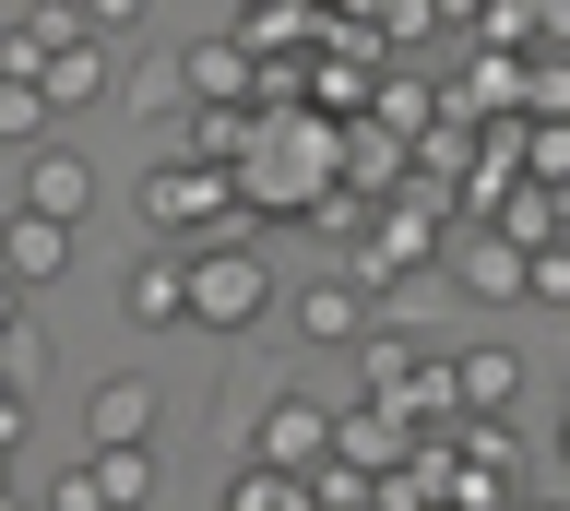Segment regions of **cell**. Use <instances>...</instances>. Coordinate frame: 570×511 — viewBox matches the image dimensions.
Instances as JSON below:
<instances>
[{"mask_svg":"<svg viewBox=\"0 0 570 511\" xmlns=\"http://www.w3.org/2000/svg\"><path fill=\"white\" fill-rule=\"evenodd\" d=\"M48 96H36V72H0V144H48Z\"/></svg>","mask_w":570,"mask_h":511,"instance_id":"obj_17","label":"cell"},{"mask_svg":"<svg viewBox=\"0 0 570 511\" xmlns=\"http://www.w3.org/2000/svg\"><path fill=\"white\" fill-rule=\"evenodd\" d=\"M119 322H131V333H167V322H190V309H178V250H167V238H155V250L131 262V274H119Z\"/></svg>","mask_w":570,"mask_h":511,"instance_id":"obj_10","label":"cell"},{"mask_svg":"<svg viewBox=\"0 0 570 511\" xmlns=\"http://www.w3.org/2000/svg\"><path fill=\"white\" fill-rule=\"evenodd\" d=\"M226 511H321V488L285 475V464H238V475H226Z\"/></svg>","mask_w":570,"mask_h":511,"instance_id":"obj_13","label":"cell"},{"mask_svg":"<svg viewBox=\"0 0 570 511\" xmlns=\"http://www.w3.org/2000/svg\"><path fill=\"white\" fill-rule=\"evenodd\" d=\"M559 464H570V440H559Z\"/></svg>","mask_w":570,"mask_h":511,"instance_id":"obj_28","label":"cell"},{"mask_svg":"<svg viewBox=\"0 0 570 511\" xmlns=\"http://www.w3.org/2000/svg\"><path fill=\"white\" fill-rule=\"evenodd\" d=\"M142 226H155V238H226V215H238V167H214V155H155V167H142Z\"/></svg>","mask_w":570,"mask_h":511,"instance_id":"obj_2","label":"cell"},{"mask_svg":"<svg viewBox=\"0 0 570 511\" xmlns=\"http://www.w3.org/2000/svg\"><path fill=\"white\" fill-rule=\"evenodd\" d=\"M262 144H274V131H262ZM285 167H249V190H262V203H297V190H309L321 179V131H297V119H285Z\"/></svg>","mask_w":570,"mask_h":511,"instance_id":"obj_14","label":"cell"},{"mask_svg":"<svg viewBox=\"0 0 570 511\" xmlns=\"http://www.w3.org/2000/svg\"><path fill=\"white\" fill-rule=\"evenodd\" d=\"M178 72H190V96H214V108H226V96H249V48H190V60H178Z\"/></svg>","mask_w":570,"mask_h":511,"instance_id":"obj_16","label":"cell"},{"mask_svg":"<svg viewBox=\"0 0 570 511\" xmlns=\"http://www.w3.org/2000/svg\"><path fill=\"white\" fill-rule=\"evenodd\" d=\"M321 440H333V416L321 404H262V429H249V464H285V475H321Z\"/></svg>","mask_w":570,"mask_h":511,"instance_id":"obj_7","label":"cell"},{"mask_svg":"<svg viewBox=\"0 0 570 511\" xmlns=\"http://www.w3.org/2000/svg\"><path fill=\"white\" fill-rule=\"evenodd\" d=\"M155 429H167V381L119 368V381H96V393H83V440H155Z\"/></svg>","mask_w":570,"mask_h":511,"instance_id":"obj_6","label":"cell"},{"mask_svg":"<svg viewBox=\"0 0 570 511\" xmlns=\"http://www.w3.org/2000/svg\"><path fill=\"white\" fill-rule=\"evenodd\" d=\"M71 250H83V226H60V215H36V203H12V215H0V274H12V286H60L71 274Z\"/></svg>","mask_w":570,"mask_h":511,"instance_id":"obj_3","label":"cell"},{"mask_svg":"<svg viewBox=\"0 0 570 511\" xmlns=\"http://www.w3.org/2000/svg\"><path fill=\"white\" fill-rule=\"evenodd\" d=\"M452 404L511 416V404H523V357H511V345H463V357H452Z\"/></svg>","mask_w":570,"mask_h":511,"instance_id":"obj_11","label":"cell"},{"mask_svg":"<svg viewBox=\"0 0 570 511\" xmlns=\"http://www.w3.org/2000/svg\"><path fill=\"white\" fill-rule=\"evenodd\" d=\"M107 83H119V48H107V37H71V48L36 60V96H48V108H96Z\"/></svg>","mask_w":570,"mask_h":511,"instance_id":"obj_9","label":"cell"},{"mask_svg":"<svg viewBox=\"0 0 570 511\" xmlns=\"http://www.w3.org/2000/svg\"><path fill=\"white\" fill-rule=\"evenodd\" d=\"M178 309H190V333H249L274 309V262L249 238H178Z\"/></svg>","mask_w":570,"mask_h":511,"instance_id":"obj_1","label":"cell"},{"mask_svg":"<svg viewBox=\"0 0 570 511\" xmlns=\"http://www.w3.org/2000/svg\"><path fill=\"white\" fill-rule=\"evenodd\" d=\"M463 452H475V464H499V475H511V464H523V429H511V416H475V429H463Z\"/></svg>","mask_w":570,"mask_h":511,"instance_id":"obj_19","label":"cell"},{"mask_svg":"<svg viewBox=\"0 0 570 511\" xmlns=\"http://www.w3.org/2000/svg\"><path fill=\"white\" fill-rule=\"evenodd\" d=\"M24 203H36V215H60V226H96V155L24 144Z\"/></svg>","mask_w":570,"mask_h":511,"instance_id":"obj_4","label":"cell"},{"mask_svg":"<svg viewBox=\"0 0 570 511\" xmlns=\"http://www.w3.org/2000/svg\"><path fill=\"white\" fill-rule=\"evenodd\" d=\"M24 333H36V322H24V286H12V274H0V357H12V345H24Z\"/></svg>","mask_w":570,"mask_h":511,"instance_id":"obj_22","label":"cell"},{"mask_svg":"<svg viewBox=\"0 0 570 511\" xmlns=\"http://www.w3.org/2000/svg\"><path fill=\"white\" fill-rule=\"evenodd\" d=\"M0 440H24V381L0 368Z\"/></svg>","mask_w":570,"mask_h":511,"instance_id":"obj_23","label":"cell"},{"mask_svg":"<svg viewBox=\"0 0 570 511\" xmlns=\"http://www.w3.org/2000/svg\"><path fill=\"white\" fill-rule=\"evenodd\" d=\"M96 511H155V440H83Z\"/></svg>","mask_w":570,"mask_h":511,"instance_id":"obj_8","label":"cell"},{"mask_svg":"<svg viewBox=\"0 0 570 511\" xmlns=\"http://www.w3.org/2000/svg\"><path fill=\"white\" fill-rule=\"evenodd\" d=\"M297 333H309V345H356V333H368V297H356V274H321V286H297Z\"/></svg>","mask_w":570,"mask_h":511,"instance_id":"obj_12","label":"cell"},{"mask_svg":"<svg viewBox=\"0 0 570 511\" xmlns=\"http://www.w3.org/2000/svg\"><path fill=\"white\" fill-rule=\"evenodd\" d=\"M523 12H534V24H547V37L570 48V0H523Z\"/></svg>","mask_w":570,"mask_h":511,"instance_id":"obj_24","label":"cell"},{"mask_svg":"<svg viewBox=\"0 0 570 511\" xmlns=\"http://www.w3.org/2000/svg\"><path fill=\"white\" fill-rule=\"evenodd\" d=\"M452 286L488 297V309H511V297H523V238H511V226H463L452 238Z\"/></svg>","mask_w":570,"mask_h":511,"instance_id":"obj_5","label":"cell"},{"mask_svg":"<svg viewBox=\"0 0 570 511\" xmlns=\"http://www.w3.org/2000/svg\"><path fill=\"white\" fill-rule=\"evenodd\" d=\"M0 511H36V500H12V488H0Z\"/></svg>","mask_w":570,"mask_h":511,"instance_id":"obj_26","label":"cell"},{"mask_svg":"<svg viewBox=\"0 0 570 511\" xmlns=\"http://www.w3.org/2000/svg\"><path fill=\"white\" fill-rule=\"evenodd\" d=\"M0 488H12V440H0Z\"/></svg>","mask_w":570,"mask_h":511,"instance_id":"obj_25","label":"cell"},{"mask_svg":"<svg viewBox=\"0 0 570 511\" xmlns=\"http://www.w3.org/2000/svg\"><path fill=\"white\" fill-rule=\"evenodd\" d=\"M119 96H131V119H178V108H190V72H178V60H131Z\"/></svg>","mask_w":570,"mask_h":511,"instance_id":"obj_15","label":"cell"},{"mask_svg":"<svg viewBox=\"0 0 570 511\" xmlns=\"http://www.w3.org/2000/svg\"><path fill=\"white\" fill-rule=\"evenodd\" d=\"M142 12H155V0H83V24H96V37H131Z\"/></svg>","mask_w":570,"mask_h":511,"instance_id":"obj_21","label":"cell"},{"mask_svg":"<svg viewBox=\"0 0 570 511\" xmlns=\"http://www.w3.org/2000/svg\"><path fill=\"white\" fill-rule=\"evenodd\" d=\"M12 37H24L36 60H48V48H71V37H96V24H83V0H36V12H12Z\"/></svg>","mask_w":570,"mask_h":511,"instance_id":"obj_18","label":"cell"},{"mask_svg":"<svg viewBox=\"0 0 570 511\" xmlns=\"http://www.w3.org/2000/svg\"><path fill=\"white\" fill-rule=\"evenodd\" d=\"M523 297H559V309H570V238H559V250H523Z\"/></svg>","mask_w":570,"mask_h":511,"instance_id":"obj_20","label":"cell"},{"mask_svg":"<svg viewBox=\"0 0 570 511\" xmlns=\"http://www.w3.org/2000/svg\"><path fill=\"white\" fill-rule=\"evenodd\" d=\"M523 511H570V500H523Z\"/></svg>","mask_w":570,"mask_h":511,"instance_id":"obj_27","label":"cell"}]
</instances>
